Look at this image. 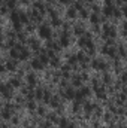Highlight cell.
I'll use <instances>...</instances> for the list:
<instances>
[{
    "instance_id": "7a4b0ae2",
    "label": "cell",
    "mask_w": 127,
    "mask_h": 128,
    "mask_svg": "<svg viewBox=\"0 0 127 128\" xmlns=\"http://www.w3.org/2000/svg\"><path fill=\"white\" fill-rule=\"evenodd\" d=\"M29 55H30L29 49H26V48H23V46H15V48L11 51V57H12V58L26 60V58H29Z\"/></svg>"
},
{
    "instance_id": "44dd1931",
    "label": "cell",
    "mask_w": 127,
    "mask_h": 128,
    "mask_svg": "<svg viewBox=\"0 0 127 128\" xmlns=\"http://www.w3.org/2000/svg\"><path fill=\"white\" fill-rule=\"evenodd\" d=\"M93 109H94V106H93V104H90V103H87V104H85V110H87V112H90V110H93Z\"/></svg>"
},
{
    "instance_id": "8992f818",
    "label": "cell",
    "mask_w": 127,
    "mask_h": 128,
    "mask_svg": "<svg viewBox=\"0 0 127 128\" xmlns=\"http://www.w3.org/2000/svg\"><path fill=\"white\" fill-rule=\"evenodd\" d=\"M105 36L106 37H114L115 36V28L114 27H111V26H105Z\"/></svg>"
},
{
    "instance_id": "52a82bcc",
    "label": "cell",
    "mask_w": 127,
    "mask_h": 128,
    "mask_svg": "<svg viewBox=\"0 0 127 128\" xmlns=\"http://www.w3.org/2000/svg\"><path fill=\"white\" fill-rule=\"evenodd\" d=\"M114 9H115V8H114L112 4H106V8L103 9V14H105L106 16H112V14H114Z\"/></svg>"
},
{
    "instance_id": "9c48e42d",
    "label": "cell",
    "mask_w": 127,
    "mask_h": 128,
    "mask_svg": "<svg viewBox=\"0 0 127 128\" xmlns=\"http://www.w3.org/2000/svg\"><path fill=\"white\" fill-rule=\"evenodd\" d=\"M32 67L34 68V70H40V68H43V64L39 61V58H34L32 61Z\"/></svg>"
},
{
    "instance_id": "5bb4252c",
    "label": "cell",
    "mask_w": 127,
    "mask_h": 128,
    "mask_svg": "<svg viewBox=\"0 0 127 128\" xmlns=\"http://www.w3.org/2000/svg\"><path fill=\"white\" fill-rule=\"evenodd\" d=\"M94 91H96V94H97V97H99V98H105V97H106L105 91H102L100 88H94Z\"/></svg>"
},
{
    "instance_id": "6da1fadb",
    "label": "cell",
    "mask_w": 127,
    "mask_h": 128,
    "mask_svg": "<svg viewBox=\"0 0 127 128\" xmlns=\"http://www.w3.org/2000/svg\"><path fill=\"white\" fill-rule=\"evenodd\" d=\"M12 21H14L15 28H17V30H20V26H21L23 22H27V21H29V18H27V15H26L24 12L14 10V12H12Z\"/></svg>"
},
{
    "instance_id": "1f68e13d",
    "label": "cell",
    "mask_w": 127,
    "mask_h": 128,
    "mask_svg": "<svg viewBox=\"0 0 127 128\" xmlns=\"http://www.w3.org/2000/svg\"><path fill=\"white\" fill-rule=\"evenodd\" d=\"M60 2H61V3H67V2H69V0H60Z\"/></svg>"
},
{
    "instance_id": "d4e9b609",
    "label": "cell",
    "mask_w": 127,
    "mask_h": 128,
    "mask_svg": "<svg viewBox=\"0 0 127 128\" xmlns=\"http://www.w3.org/2000/svg\"><path fill=\"white\" fill-rule=\"evenodd\" d=\"M11 84L17 86V85H20V80H18V79H12V80H11Z\"/></svg>"
},
{
    "instance_id": "d6986e66",
    "label": "cell",
    "mask_w": 127,
    "mask_h": 128,
    "mask_svg": "<svg viewBox=\"0 0 127 128\" xmlns=\"http://www.w3.org/2000/svg\"><path fill=\"white\" fill-rule=\"evenodd\" d=\"M30 43H32V48L33 49H37V48H39V42H37V40H30Z\"/></svg>"
},
{
    "instance_id": "5b68a950",
    "label": "cell",
    "mask_w": 127,
    "mask_h": 128,
    "mask_svg": "<svg viewBox=\"0 0 127 128\" xmlns=\"http://www.w3.org/2000/svg\"><path fill=\"white\" fill-rule=\"evenodd\" d=\"M91 66H93V68H96V70H105L106 68V64L103 63V61H100V60H94L91 63Z\"/></svg>"
},
{
    "instance_id": "603a6c76",
    "label": "cell",
    "mask_w": 127,
    "mask_h": 128,
    "mask_svg": "<svg viewBox=\"0 0 127 128\" xmlns=\"http://www.w3.org/2000/svg\"><path fill=\"white\" fill-rule=\"evenodd\" d=\"M51 64H52V66H58V64H60L58 58H52V60H51Z\"/></svg>"
},
{
    "instance_id": "ffe728a7",
    "label": "cell",
    "mask_w": 127,
    "mask_h": 128,
    "mask_svg": "<svg viewBox=\"0 0 127 128\" xmlns=\"http://www.w3.org/2000/svg\"><path fill=\"white\" fill-rule=\"evenodd\" d=\"M27 80H29V84H34V82H36V78H34V76H33V74H29V78H27Z\"/></svg>"
},
{
    "instance_id": "f1b7e54d",
    "label": "cell",
    "mask_w": 127,
    "mask_h": 128,
    "mask_svg": "<svg viewBox=\"0 0 127 128\" xmlns=\"http://www.w3.org/2000/svg\"><path fill=\"white\" fill-rule=\"evenodd\" d=\"M81 15H82V16H84V18H85V16H87V12H85V10H84V9H81Z\"/></svg>"
},
{
    "instance_id": "4316f807",
    "label": "cell",
    "mask_w": 127,
    "mask_h": 128,
    "mask_svg": "<svg viewBox=\"0 0 127 128\" xmlns=\"http://www.w3.org/2000/svg\"><path fill=\"white\" fill-rule=\"evenodd\" d=\"M8 6H9V8H14V0H9V2H8Z\"/></svg>"
},
{
    "instance_id": "3957f363",
    "label": "cell",
    "mask_w": 127,
    "mask_h": 128,
    "mask_svg": "<svg viewBox=\"0 0 127 128\" xmlns=\"http://www.w3.org/2000/svg\"><path fill=\"white\" fill-rule=\"evenodd\" d=\"M51 34H52V32L48 26H40L39 27V36L42 39H51Z\"/></svg>"
},
{
    "instance_id": "4fadbf2b",
    "label": "cell",
    "mask_w": 127,
    "mask_h": 128,
    "mask_svg": "<svg viewBox=\"0 0 127 128\" xmlns=\"http://www.w3.org/2000/svg\"><path fill=\"white\" fill-rule=\"evenodd\" d=\"M39 61H40V63L43 64V66H45V64H46L48 61H49V60H48V54H42V55L39 57Z\"/></svg>"
},
{
    "instance_id": "277c9868",
    "label": "cell",
    "mask_w": 127,
    "mask_h": 128,
    "mask_svg": "<svg viewBox=\"0 0 127 128\" xmlns=\"http://www.w3.org/2000/svg\"><path fill=\"white\" fill-rule=\"evenodd\" d=\"M0 92L3 94V97H11L12 96V86H11V84H3V85H0Z\"/></svg>"
},
{
    "instance_id": "d6a6232c",
    "label": "cell",
    "mask_w": 127,
    "mask_h": 128,
    "mask_svg": "<svg viewBox=\"0 0 127 128\" xmlns=\"http://www.w3.org/2000/svg\"><path fill=\"white\" fill-rule=\"evenodd\" d=\"M88 2H91V0H88Z\"/></svg>"
},
{
    "instance_id": "ba28073f",
    "label": "cell",
    "mask_w": 127,
    "mask_h": 128,
    "mask_svg": "<svg viewBox=\"0 0 127 128\" xmlns=\"http://www.w3.org/2000/svg\"><path fill=\"white\" fill-rule=\"evenodd\" d=\"M60 127L61 128H75V125L70 121H67V119H60Z\"/></svg>"
},
{
    "instance_id": "83f0119b",
    "label": "cell",
    "mask_w": 127,
    "mask_h": 128,
    "mask_svg": "<svg viewBox=\"0 0 127 128\" xmlns=\"http://www.w3.org/2000/svg\"><path fill=\"white\" fill-rule=\"evenodd\" d=\"M73 82H75V85H81V79H78V78H76Z\"/></svg>"
},
{
    "instance_id": "484cf974",
    "label": "cell",
    "mask_w": 127,
    "mask_h": 128,
    "mask_svg": "<svg viewBox=\"0 0 127 128\" xmlns=\"http://www.w3.org/2000/svg\"><path fill=\"white\" fill-rule=\"evenodd\" d=\"M36 8H37V9H40V10H43V6H42V3H40V2H37V3H36Z\"/></svg>"
},
{
    "instance_id": "2e32d148",
    "label": "cell",
    "mask_w": 127,
    "mask_h": 128,
    "mask_svg": "<svg viewBox=\"0 0 127 128\" xmlns=\"http://www.w3.org/2000/svg\"><path fill=\"white\" fill-rule=\"evenodd\" d=\"M5 67H6V68H9V70H14V68L17 67V63H15V61H8Z\"/></svg>"
},
{
    "instance_id": "7c38bea8",
    "label": "cell",
    "mask_w": 127,
    "mask_h": 128,
    "mask_svg": "<svg viewBox=\"0 0 127 128\" xmlns=\"http://www.w3.org/2000/svg\"><path fill=\"white\" fill-rule=\"evenodd\" d=\"M67 16L69 18H75L76 16V9L75 8H69L67 9Z\"/></svg>"
},
{
    "instance_id": "cb8c5ba5",
    "label": "cell",
    "mask_w": 127,
    "mask_h": 128,
    "mask_svg": "<svg viewBox=\"0 0 127 128\" xmlns=\"http://www.w3.org/2000/svg\"><path fill=\"white\" fill-rule=\"evenodd\" d=\"M42 96H43L42 90H37V91H36V97H37V98H42Z\"/></svg>"
},
{
    "instance_id": "e0dca14e",
    "label": "cell",
    "mask_w": 127,
    "mask_h": 128,
    "mask_svg": "<svg viewBox=\"0 0 127 128\" xmlns=\"http://www.w3.org/2000/svg\"><path fill=\"white\" fill-rule=\"evenodd\" d=\"M88 94H90V90H88V88H82V90L79 91V96L82 97V98H84V97H87Z\"/></svg>"
},
{
    "instance_id": "8fae6325",
    "label": "cell",
    "mask_w": 127,
    "mask_h": 128,
    "mask_svg": "<svg viewBox=\"0 0 127 128\" xmlns=\"http://www.w3.org/2000/svg\"><path fill=\"white\" fill-rule=\"evenodd\" d=\"M64 97L69 98V100L75 98V91H73V90H67V91H64Z\"/></svg>"
},
{
    "instance_id": "ac0fdd59",
    "label": "cell",
    "mask_w": 127,
    "mask_h": 128,
    "mask_svg": "<svg viewBox=\"0 0 127 128\" xmlns=\"http://www.w3.org/2000/svg\"><path fill=\"white\" fill-rule=\"evenodd\" d=\"M75 33L76 34H84V27L82 26H76L75 27Z\"/></svg>"
},
{
    "instance_id": "9a60e30c",
    "label": "cell",
    "mask_w": 127,
    "mask_h": 128,
    "mask_svg": "<svg viewBox=\"0 0 127 128\" xmlns=\"http://www.w3.org/2000/svg\"><path fill=\"white\" fill-rule=\"evenodd\" d=\"M2 116H3L5 119H9V118H11V112H9V109H8V107H6V109H3Z\"/></svg>"
},
{
    "instance_id": "30bf717a",
    "label": "cell",
    "mask_w": 127,
    "mask_h": 128,
    "mask_svg": "<svg viewBox=\"0 0 127 128\" xmlns=\"http://www.w3.org/2000/svg\"><path fill=\"white\" fill-rule=\"evenodd\" d=\"M69 45V36L63 33V36H61V40H60V46H67Z\"/></svg>"
},
{
    "instance_id": "f546056e",
    "label": "cell",
    "mask_w": 127,
    "mask_h": 128,
    "mask_svg": "<svg viewBox=\"0 0 127 128\" xmlns=\"http://www.w3.org/2000/svg\"><path fill=\"white\" fill-rule=\"evenodd\" d=\"M29 109H34V104L33 103H29Z\"/></svg>"
},
{
    "instance_id": "7402d4cb",
    "label": "cell",
    "mask_w": 127,
    "mask_h": 128,
    "mask_svg": "<svg viewBox=\"0 0 127 128\" xmlns=\"http://www.w3.org/2000/svg\"><path fill=\"white\" fill-rule=\"evenodd\" d=\"M91 21H93L94 24H97V22H99V16H97L96 14H93V15H91Z\"/></svg>"
},
{
    "instance_id": "4dcf8cb0",
    "label": "cell",
    "mask_w": 127,
    "mask_h": 128,
    "mask_svg": "<svg viewBox=\"0 0 127 128\" xmlns=\"http://www.w3.org/2000/svg\"><path fill=\"white\" fill-rule=\"evenodd\" d=\"M5 68H6V67H5V66H2V64H0V72H5Z\"/></svg>"
}]
</instances>
